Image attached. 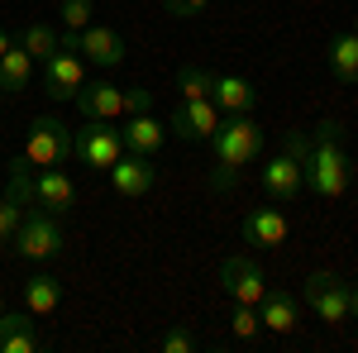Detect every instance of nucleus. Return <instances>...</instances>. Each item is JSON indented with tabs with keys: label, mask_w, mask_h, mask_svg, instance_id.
Instances as JSON below:
<instances>
[{
	"label": "nucleus",
	"mask_w": 358,
	"mask_h": 353,
	"mask_svg": "<svg viewBox=\"0 0 358 353\" xmlns=\"http://www.w3.org/2000/svg\"><path fill=\"white\" fill-rule=\"evenodd\" d=\"M220 106L215 101H182V106L172 110V120H167V134L187 138V143H210L215 129H220Z\"/></svg>",
	"instance_id": "obj_8"
},
{
	"label": "nucleus",
	"mask_w": 358,
	"mask_h": 353,
	"mask_svg": "<svg viewBox=\"0 0 358 353\" xmlns=\"http://www.w3.org/2000/svg\"><path fill=\"white\" fill-rule=\"evenodd\" d=\"M0 167H5V163H0Z\"/></svg>",
	"instance_id": "obj_37"
},
{
	"label": "nucleus",
	"mask_w": 358,
	"mask_h": 353,
	"mask_svg": "<svg viewBox=\"0 0 358 353\" xmlns=\"http://www.w3.org/2000/svg\"><path fill=\"white\" fill-rule=\"evenodd\" d=\"M210 101L220 106V115H253V110H258V91H253V82L239 77V72H215Z\"/></svg>",
	"instance_id": "obj_18"
},
{
	"label": "nucleus",
	"mask_w": 358,
	"mask_h": 353,
	"mask_svg": "<svg viewBox=\"0 0 358 353\" xmlns=\"http://www.w3.org/2000/svg\"><path fill=\"white\" fill-rule=\"evenodd\" d=\"M210 0H163V10L172 15V20H192V15H201Z\"/></svg>",
	"instance_id": "obj_31"
},
{
	"label": "nucleus",
	"mask_w": 358,
	"mask_h": 353,
	"mask_svg": "<svg viewBox=\"0 0 358 353\" xmlns=\"http://www.w3.org/2000/svg\"><path fill=\"white\" fill-rule=\"evenodd\" d=\"M0 310H5V301H0Z\"/></svg>",
	"instance_id": "obj_35"
},
{
	"label": "nucleus",
	"mask_w": 358,
	"mask_h": 353,
	"mask_svg": "<svg viewBox=\"0 0 358 353\" xmlns=\"http://www.w3.org/2000/svg\"><path fill=\"white\" fill-rule=\"evenodd\" d=\"M57 305H62V282L53 272H34L24 282V310L29 315H53Z\"/></svg>",
	"instance_id": "obj_23"
},
{
	"label": "nucleus",
	"mask_w": 358,
	"mask_h": 353,
	"mask_svg": "<svg viewBox=\"0 0 358 353\" xmlns=\"http://www.w3.org/2000/svg\"><path fill=\"white\" fill-rule=\"evenodd\" d=\"M210 148H215V172H210V187L215 191H234L239 187V177H244V167H253L263 158V124L253 120V115H224L215 138H210Z\"/></svg>",
	"instance_id": "obj_2"
},
{
	"label": "nucleus",
	"mask_w": 358,
	"mask_h": 353,
	"mask_svg": "<svg viewBox=\"0 0 358 353\" xmlns=\"http://www.w3.org/2000/svg\"><path fill=\"white\" fill-rule=\"evenodd\" d=\"M153 182H158V167H153V158H143V153H120L110 167V187L115 196H124V201H143L148 191H153Z\"/></svg>",
	"instance_id": "obj_12"
},
{
	"label": "nucleus",
	"mask_w": 358,
	"mask_h": 353,
	"mask_svg": "<svg viewBox=\"0 0 358 353\" xmlns=\"http://www.w3.org/2000/svg\"><path fill=\"white\" fill-rule=\"evenodd\" d=\"M62 24H67V34H82L86 24H96L91 20V0H62Z\"/></svg>",
	"instance_id": "obj_28"
},
{
	"label": "nucleus",
	"mask_w": 358,
	"mask_h": 353,
	"mask_svg": "<svg viewBox=\"0 0 358 353\" xmlns=\"http://www.w3.org/2000/svg\"><path fill=\"white\" fill-rule=\"evenodd\" d=\"M210 86H215V72L201 67V62H182L177 67V91L182 101H210Z\"/></svg>",
	"instance_id": "obj_25"
},
{
	"label": "nucleus",
	"mask_w": 358,
	"mask_h": 353,
	"mask_svg": "<svg viewBox=\"0 0 358 353\" xmlns=\"http://www.w3.org/2000/svg\"><path fill=\"white\" fill-rule=\"evenodd\" d=\"M325 62H330V77H334V82L358 86V34H354V29H344V34H334V38H330Z\"/></svg>",
	"instance_id": "obj_21"
},
{
	"label": "nucleus",
	"mask_w": 358,
	"mask_h": 353,
	"mask_svg": "<svg viewBox=\"0 0 358 353\" xmlns=\"http://www.w3.org/2000/svg\"><path fill=\"white\" fill-rule=\"evenodd\" d=\"M229 334H234V339H258V334H263L258 305H244V301H234V310H229Z\"/></svg>",
	"instance_id": "obj_26"
},
{
	"label": "nucleus",
	"mask_w": 358,
	"mask_h": 353,
	"mask_svg": "<svg viewBox=\"0 0 358 353\" xmlns=\"http://www.w3.org/2000/svg\"><path fill=\"white\" fill-rule=\"evenodd\" d=\"M82 120H124V91L115 82H82V91L72 96Z\"/></svg>",
	"instance_id": "obj_14"
},
{
	"label": "nucleus",
	"mask_w": 358,
	"mask_h": 353,
	"mask_svg": "<svg viewBox=\"0 0 358 353\" xmlns=\"http://www.w3.org/2000/svg\"><path fill=\"white\" fill-rule=\"evenodd\" d=\"M29 187H34V201H38L48 215H57V219L77 206V187H72V177H67L62 167H43L38 177H29Z\"/></svg>",
	"instance_id": "obj_15"
},
{
	"label": "nucleus",
	"mask_w": 358,
	"mask_h": 353,
	"mask_svg": "<svg viewBox=\"0 0 358 353\" xmlns=\"http://www.w3.org/2000/svg\"><path fill=\"white\" fill-rule=\"evenodd\" d=\"M263 191L273 196L277 206H292V201L306 191L301 163H296L292 153H277V158H268V167H263Z\"/></svg>",
	"instance_id": "obj_17"
},
{
	"label": "nucleus",
	"mask_w": 358,
	"mask_h": 353,
	"mask_svg": "<svg viewBox=\"0 0 358 353\" xmlns=\"http://www.w3.org/2000/svg\"><path fill=\"white\" fill-rule=\"evenodd\" d=\"M301 296L325 325H344V320H349V282H344V277H334V272H310Z\"/></svg>",
	"instance_id": "obj_6"
},
{
	"label": "nucleus",
	"mask_w": 358,
	"mask_h": 353,
	"mask_svg": "<svg viewBox=\"0 0 358 353\" xmlns=\"http://www.w3.org/2000/svg\"><path fill=\"white\" fill-rule=\"evenodd\" d=\"M29 82H34V57L20 43H10L0 53V91L5 96H20V91H29Z\"/></svg>",
	"instance_id": "obj_22"
},
{
	"label": "nucleus",
	"mask_w": 358,
	"mask_h": 353,
	"mask_svg": "<svg viewBox=\"0 0 358 353\" xmlns=\"http://www.w3.org/2000/svg\"><path fill=\"white\" fill-rule=\"evenodd\" d=\"M62 48H77L82 62H96V67H120L124 62V38L110 24H86L82 34H62Z\"/></svg>",
	"instance_id": "obj_7"
},
{
	"label": "nucleus",
	"mask_w": 358,
	"mask_h": 353,
	"mask_svg": "<svg viewBox=\"0 0 358 353\" xmlns=\"http://www.w3.org/2000/svg\"><path fill=\"white\" fill-rule=\"evenodd\" d=\"M15 43H20L34 62H43V57H53L57 48H62V34H57V29H48V24H24Z\"/></svg>",
	"instance_id": "obj_24"
},
{
	"label": "nucleus",
	"mask_w": 358,
	"mask_h": 353,
	"mask_svg": "<svg viewBox=\"0 0 358 353\" xmlns=\"http://www.w3.org/2000/svg\"><path fill=\"white\" fill-rule=\"evenodd\" d=\"M5 172H10V191L0 196V244H10V239H15V229H20V219H24V206L34 201L24 153H20L15 163H5Z\"/></svg>",
	"instance_id": "obj_11"
},
{
	"label": "nucleus",
	"mask_w": 358,
	"mask_h": 353,
	"mask_svg": "<svg viewBox=\"0 0 358 353\" xmlns=\"http://www.w3.org/2000/svg\"><path fill=\"white\" fill-rule=\"evenodd\" d=\"M282 153H292L296 163H306V153H310V129H287V138H282Z\"/></svg>",
	"instance_id": "obj_29"
},
{
	"label": "nucleus",
	"mask_w": 358,
	"mask_h": 353,
	"mask_svg": "<svg viewBox=\"0 0 358 353\" xmlns=\"http://www.w3.org/2000/svg\"><path fill=\"white\" fill-rule=\"evenodd\" d=\"M349 320L358 325V282H349Z\"/></svg>",
	"instance_id": "obj_32"
},
{
	"label": "nucleus",
	"mask_w": 358,
	"mask_h": 353,
	"mask_svg": "<svg viewBox=\"0 0 358 353\" xmlns=\"http://www.w3.org/2000/svg\"><path fill=\"white\" fill-rule=\"evenodd\" d=\"M38 325L29 310H0V353H38Z\"/></svg>",
	"instance_id": "obj_19"
},
{
	"label": "nucleus",
	"mask_w": 358,
	"mask_h": 353,
	"mask_svg": "<svg viewBox=\"0 0 358 353\" xmlns=\"http://www.w3.org/2000/svg\"><path fill=\"white\" fill-rule=\"evenodd\" d=\"M24 163L29 167H62V163H72V129H67L57 115H38V120L29 124Z\"/></svg>",
	"instance_id": "obj_5"
},
{
	"label": "nucleus",
	"mask_w": 358,
	"mask_h": 353,
	"mask_svg": "<svg viewBox=\"0 0 358 353\" xmlns=\"http://www.w3.org/2000/svg\"><path fill=\"white\" fill-rule=\"evenodd\" d=\"M258 320L273 334H292V329L301 325V296L287 291V287H268L263 301H258Z\"/></svg>",
	"instance_id": "obj_16"
},
{
	"label": "nucleus",
	"mask_w": 358,
	"mask_h": 353,
	"mask_svg": "<svg viewBox=\"0 0 358 353\" xmlns=\"http://www.w3.org/2000/svg\"><path fill=\"white\" fill-rule=\"evenodd\" d=\"M120 153H124V138L110 120H86L82 129H72V158L91 172H110Z\"/></svg>",
	"instance_id": "obj_4"
},
{
	"label": "nucleus",
	"mask_w": 358,
	"mask_h": 353,
	"mask_svg": "<svg viewBox=\"0 0 358 353\" xmlns=\"http://www.w3.org/2000/svg\"><path fill=\"white\" fill-rule=\"evenodd\" d=\"M220 287L229 301H244V305H258L263 301V291H268V277H263V268L253 263V258H244V253H229L220 263Z\"/></svg>",
	"instance_id": "obj_9"
},
{
	"label": "nucleus",
	"mask_w": 358,
	"mask_h": 353,
	"mask_svg": "<svg viewBox=\"0 0 358 353\" xmlns=\"http://www.w3.org/2000/svg\"><path fill=\"white\" fill-rule=\"evenodd\" d=\"M287 234H292V224H287V215H282L277 206H253V210H244V219H239V239L253 244V248H282Z\"/></svg>",
	"instance_id": "obj_13"
},
{
	"label": "nucleus",
	"mask_w": 358,
	"mask_h": 353,
	"mask_svg": "<svg viewBox=\"0 0 358 353\" xmlns=\"http://www.w3.org/2000/svg\"><path fill=\"white\" fill-rule=\"evenodd\" d=\"M301 177L320 201H339L349 191V182H354V158L344 148L339 120H320L310 129V153H306V163H301Z\"/></svg>",
	"instance_id": "obj_1"
},
{
	"label": "nucleus",
	"mask_w": 358,
	"mask_h": 353,
	"mask_svg": "<svg viewBox=\"0 0 358 353\" xmlns=\"http://www.w3.org/2000/svg\"><path fill=\"white\" fill-rule=\"evenodd\" d=\"M0 96H5V91H0Z\"/></svg>",
	"instance_id": "obj_36"
},
{
	"label": "nucleus",
	"mask_w": 358,
	"mask_h": 353,
	"mask_svg": "<svg viewBox=\"0 0 358 353\" xmlns=\"http://www.w3.org/2000/svg\"><path fill=\"white\" fill-rule=\"evenodd\" d=\"M192 349H196L192 325H167L163 334H158V353H192Z\"/></svg>",
	"instance_id": "obj_27"
},
{
	"label": "nucleus",
	"mask_w": 358,
	"mask_h": 353,
	"mask_svg": "<svg viewBox=\"0 0 358 353\" xmlns=\"http://www.w3.org/2000/svg\"><path fill=\"white\" fill-rule=\"evenodd\" d=\"M86 82V62L77 48H57L53 57H43V91L48 101H72Z\"/></svg>",
	"instance_id": "obj_10"
},
{
	"label": "nucleus",
	"mask_w": 358,
	"mask_h": 353,
	"mask_svg": "<svg viewBox=\"0 0 358 353\" xmlns=\"http://www.w3.org/2000/svg\"><path fill=\"white\" fill-rule=\"evenodd\" d=\"M148 110H153V91L129 86V91H124V115H148Z\"/></svg>",
	"instance_id": "obj_30"
},
{
	"label": "nucleus",
	"mask_w": 358,
	"mask_h": 353,
	"mask_svg": "<svg viewBox=\"0 0 358 353\" xmlns=\"http://www.w3.org/2000/svg\"><path fill=\"white\" fill-rule=\"evenodd\" d=\"M62 248H67V234H62L57 215H48L38 201H29L24 219H20L15 239H10V253L24 258V263H53V258H62Z\"/></svg>",
	"instance_id": "obj_3"
},
{
	"label": "nucleus",
	"mask_w": 358,
	"mask_h": 353,
	"mask_svg": "<svg viewBox=\"0 0 358 353\" xmlns=\"http://www.w3.org/2000/svg\"><path fill=\"white\" fill-rule=\"evenodd\" d=\"M349 29H354V34H358V15H354V24H349Z\"/></svg>",
	"instance_id": "obj_34"
},
{
	"label": "nucleus",
	"mask_w": 358,
	"mask_h": 353,
	"mask_svg": "<svg viewBox=\"0 0 358 353\" xmlns=\"http://www.w3.org/2000/svg\"><path fill=\"white\" fill-rule=\"evenodd\" d=\"M10 43H15V34H10V29L0 24V53H5V48H10Z\"/></svg>",
	"instance_id": "obj_33"
},
{
	"label": "nucleus",
	"mask_w": 358,
	"mask_h": 353,
	"mask_svg": "<svg viewBox=\"0 0 358 353\" xmlns=\"http://www.w3.org/2000/svg\"><path fill=\"white\" fill-rule=\"evenodd\" d=\"M120 138L129 153H143V158H158V148L167 143V124H158L153 115H124L120 124Z\"/></svg>",
	"instance_id": "obj_20"
}]
</instances>
